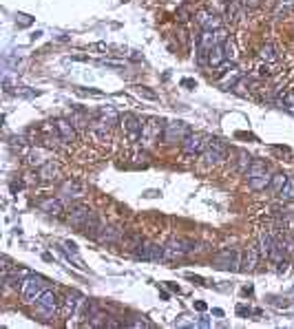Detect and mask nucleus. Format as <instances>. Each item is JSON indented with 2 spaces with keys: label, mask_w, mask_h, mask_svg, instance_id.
I'll return each instance as SVG.
<instances>
[{
  "label": "nucleus",
  "mask_w": 294,
  "mask_h": 329,
  "mask_svg": "<svg viewBox=\"0 0 294 329\" xmlns=\"http://www.w3.org/2000/svg\"><path fill=\"white\" fill-rule=\"evenodd\" d=\"M286 181H288V174H283V172H277V174H272V181H270V190L275 194H279L283 190V186H286Z\"/></svg>",
  "instance_id": "c756f323"
},
{
  "label": "nucleus",
  "mask_w": 294,
  "mask_h": 329,
  "mask_svg": "<svg viewBox=\"0 0 294 329\" xmlns=\"http://www.w3.org/2000/svg\"><path fill=\"white\" fill-rule=\"evenodd\" d=\"M292 9H294V0H279L275 9V18H286Z\"/></svg>",
  "instance_id": "bb28decb"
},
{
  "label": "nucleus",
  "mask_w": 294,
  "mask_h": 329,
  "mask_svg": "<svg viewBox=\"0 0 294 329\" xmlns=\"http://www.w3.org/2000/svg\"><path fill=\"white\" fill-rule=\"evenodd\" d=\"M84 303H86V298L82 296V294H77V292L69 294V296H66V314H69V316H73V314L80 310Z\"/></svg>",
  "instance_id": "393cba45"
},
{
  "label": "nucleus",
  "mask_w": 294,
  "mask_h": 329,
  "mask_svg": "<svg viewBox=\"0 0 294 329\" xmlns=\"http://www.w3.org/2000/svg\"><path fill=\"white\" fill-rule=\"evenodd\" d=\"M237 312H239L241 316H246V314H250V310H248V307H244V305H239V307H237Z\"/></svg>",
  "instance_id": "ea45409f"
},
{
  "label": "nucleus",
  "mask_w": 294,
  "mask_h": 329,
  "mask_svg": "<svg viewBox=\"0 0 294 329\" xmlns=\"http://www.w3.org/2000/svg\"><path fill=\"white\" fill-rule=\"evenodd\" d=\"M120 243L126 245V248H131V250H137L144 241H142V236H139V234H128V236H122Z\"/></svg>",
  "instance_id": "2f4dec72"
},
{
  "label": "nucleus",
  "mask_w": 294,
  "mask_h": 329,
  "mask_svg": "<svg viewBox=\"0 0 294 329\" xmlns=\"http://www.w3.org/2000/svg\"><path fill=\"white\" fill-rule=\"evenodd\" d=\"M277 106L279 109H283L286 113H290L294 115V89H288L286 93H281L277 97Z\"/></svg>",
  "instance_id": "4be33fe9"
},
{
  "label": "nucleus",
  "mask_w": 294,
  "mask_h": 329,
  "mask_svg": "<svg viewBox=\"0 0 294 329\" xmlns=\"http://www.w3.org/2000/svg\"><path fill=\"white\" fill-rule=\"evenodd\" d=\"M197 24L201 27V31H217V29H221V18L215 11H201L197 13Z\"/></svg>",
  "instance_id": "4468645a"
},
{
  "label": "nucleus",
  "mask_w": 294,
  "mask_h": 329,
  "mask_svg": "<svg viewBox=\"0 0 294 329\" xmlns=\"http://www.w3.org/2000/svg\"><path fill=\"white\" fill-rule=\"evenodd\" d=\"M120 124H122L124 135H126L131 142H137L139 137L144 135V124L139 122L137 115H133V113H124L120 117Z\"/></svg>",
  "instance_id": "423d86ee"
},
{
  "label": "nucleus",
  "mask_w": 294,
  "mask_h": 329,
  "mask_svg": "<svg viewBox=\"0 0 294 329\" xmlns=\"http://www.w3.org/2000/svg\"><path fill=\"white\" fill-rule=\"evenodd\" d=\"M241 4H244V7H259L261 0H241Z\"/></svg>",
  "instance_id": "e433bc0d"
},
{
  "label": "nucleus",
  "mask_w": 294,
  "mask_h": 329,
  "mask_svg": "<svg viewBox=\"0 0 294 329\" xmlns=\"http://www.w3.org/2000/svg\"><path fill=\"white\" fill-rule=\"evenodd\" d=\"M128 325H131V327H153L151 323L144 321V318H142V321H133V323H128Z\"/></svg>",
  "instance_id": "c9c22d12"
},
{
  "label": "nucleus",
  "mask_w": 294,
  "mask_h": 329,
  "mask_svg": "<svg viewBox=\"0 0 294 329\" xmlns=\"http://www.w3.org/2000/svg\"><path fill=\"white\" fill-rule=\"evenodd\" d=\"M261 58L266 60V62H277L279 60V53H277V49H275V44H263V49H261Z\"/></svg>",
  "instance_id": "7c9ffc66"
},
{
  "label": "nucleus",
  "mask_w": 294,
  "mask_h": 329,
  "mask_svg": "<svg viewBox=\"0 0 294 329\" xmlns=\"http://www.w3.org/2000/svg\"><path fill=\"white\" fill-rule=\"evenodd\" d=\"M197 250V245L190 243V241H184V239H173L170 243L164 245V261H177L186 256L188 252Z\"/></svg>",
  "instance_id": "20e7f679"
},
{
  "label": "nucleus",
  "mask_w": 294,
  "mask_h": 329,
  "mask_svg": "<svg viewBox=\"0 0 294 329\" xmlns=\"http://www.w3.org/2000/svg\"><path fill=\"white\" fill-rule=\"evenodd\" d=\"M206 146H208V137L204 133H190L182 142V148L186 155H199V153H204Z\"/></svg>",
  "instance_id": "9b49d317"
},
{
  "label": "nucleus",
  "mask_w": 294,
  "mask_h": 329,
  "mask_svg": "<svg viewBox=\"0 0 294 329\" xmlns=\"http://www.w3.org/2000/svg\"><path fill=\"white\" fill-rule=\"evenodd\" d=\"M228 42V40H226ZM226 42H221V44H217V47L208 53V64L210 66H221L228 60V51H226Z\"/></svg>",
  "instance_id": "412c9836"
},
{
  "label": "nucleus",
  "mask_w": 294,
  "mask_h": 329,
  "mask_svg": "<svg viewBox=\"0 0 294 329\" xmlns=\"http://www.w3.org/2000/svg\"><path fill=\"white\" fill-rule=\"evenodd\" d=\"M197 323L199 321H193V318H188V316H182V321H177L175 325L177 327H197Z\"/></svg>",
  "instance_id": "72a5a7b5"
},
{
  "label": "nucleus",
  "mask_w": 294,
  "mask_h": 329,
  "mask_svg": "<svg viewBox=\"0 0 294 329\" xmlns=\"http://www.w3.org/2000/svg\"><path fill=\"white\" fill-rule=\"evenodd\" d=\"M35 310L38 314H42V316H53L55 312H58V296H55V292L51 290H44L42 294L35 298Z\"/></svg>",
  "instance_id": "1a4fd4ad"
},
{
  "label": "nucleus",
  "mask_w": 294,
  "mask_h": 329,
  "mask_svg": "<svg viewBox=\"0 0 294 329\" xmlns=\"http://www.w3.org/2000/svg\"><path fill=\"white\" fill-rule=\"evenodd\" d=\"M60 250L64 252V256L77 267V270H86V265H84V261H82V256L77 254V245H75V243H71V241H64V243L60 245Z\"/></svg>",
  "instance_id": "f3484780"
},
{
  "label": "nucleus",
  "mask_w": 294,
  "mask_h": 329,
  "mask_svg": "<svg viewBox=\"0 0 294 329\" xmlns=\"http://www.w3.org/2000/svg\"><path fill=\"white\" fill-rule=\"evenodd\" d=\"M279 199H281L283 203H290L294 201V177H288L286 186H283V190L279 192Z\"/></svg>",
  "instance_id": "a878e982"
},
{
  "label": "nucleus",
  "mask_w": 294,
  "mask_h": 329,
  "mask_svg": "<svg viewBox=\"0 0 294 329\" xmlns=\"http://www.w3.org/2000/svg\"><path fill=\"white\" fill-rule=\"evenodd\" d=\"M213 263H215V267H219V270H239L241 267V252L235 250V248H226L215 256Z\"/></svg>",
  "instance_id": "39448f33"
},
{
  "label": "nucleus",
  "mask_w": 294,
  "mask_h": 329,
  "mask_svg": "<svg viewBox=\"0 0 294 329\" xmlns=\"http://www.w3.org/2000/svg\"><path fill=\"white\" fill-rule=\"evenodd\" d=\"M55 131H58L60 140L64 142V144H73V142L77 140V135H75V126L71 124L69 120H55Z\"/></svg>",
  "instance_id": "dca6fc26"
},
{
  "label": "nucleus",
  "mask_w": 294,
  "mask_h": 329,
  "mask_svg": "<svg viewBox=\"0 0 294 329\" xmlns=\"http://www.w3.org/2000/svg\"><path fill=\"white\" fill-rule=\"evenodd\" d=\"M226 153H228V146H226L221 140H208V146L204 148V153H201V159H204L206 164H219L221 159H226Z\"/></svg>",
  "instance_id": "6e6552de"
},
{
  "label": "nucleus",
  "mask_w": 294,
  "mask_h": 329,
  "mask_svg": "<svg viewBox=\"0 0 294 329\" xmlns=\"http://www.w3.org/2000/svg\"><path fill=\"white\" fill-rule=\"evenodd\" d=\"M86 194V186L77 179H66L64 183L60 186V199L64 201H73V199H80Z\"/></svg>",
  "instance_id": "9d476101"
},
{
  "label": "nucleus",
  "mask_w": 294,
  "mask_h": 329,
  "mask_svg": "<svg viewBox=\"0 0 294 329\" xmlns=\"http://www.w3.org/2000/svg\"><path fill=\"white\" fill-rule=\"evenodd\" d=\"M40 210L46 214H51V217H60V214L64 212V205H62V199L49 197V199H42V201H40Z\"/></svg>",
  "instance_id": "aec40b11"
},
{
  "label": "nucleus",
  "mask_w": 294,
  "mask_h": 329,
  "mask_svg": "<svg viewBox=\"0 0 294 329\" xmlns=\"http://www.w3.org/2000/svg\"><path fill=\"white\" fill-rule=\"evenodd\" d=\"M290 296H294V290H292V292H290Z\"/></svg>",
  "instance_id": "79ce46f5"
},
{
  "label": "nucleus",
  "mask_w": 294,
  "mask_h": 329,
  "mask_svg": "<svg viewBox=\"0 0 294 329\" xmlns=\"http://www.w3.org/2000/svg\"><path fill=\"white\" fill-rule=\"evenodd\" d=\"M27 159H29V164H31V166H42V164L51 162V151H46V148L35 146V148H31V151L27 153Z\"/></svg>",
  "instance_id": "6ab92c4d"
},
{
  "label": "nucleus",
  "mask_w": 294,
  "mask_h": 329,
  "mask_svg": "<svg viewBox=\"0 0 294 329\" xmlns=\"http://www.w3.org/2000/svg\"><path fill=\"white\" fill-rule=\"evenodd\" d=\"M197 327H210V321L208 318H201V321L197 323Z\"/></svg>",
  "instance_id": "58836bf2"
},
{
  "label": "nucleus",
  "mask_w": 294,
  "mask_h": 329,
  "mask_svg": "<svg viewBox=\"0 0 294 329\" xmlns=\"http://www.w3.org/2000/svg\"><path fill=\"white\" fill-rule=\"evenodd\" d=\"M275 234L272 232H261L259 236V248H261V254L266 256V259H270V254H272V248H275Z\"/></svg>",
  "instance_id": "b1692460"
},
{
  "label": "nucleus",
  "mask_w": 294,
  "mask_h": 329,
  "mask_svg": "<svg viewBox=\"0 0 294 329\" xmlns=\"http://www.w3.org/2000/svg\"><path fill=\"white\" fill-rule=\"evenodd\" d=\"M91 217H93V210H89L86 205H73V208L69 210V214H66L69 223L77 230H84V225L89 223Z\"/></svg>",
  "instance_id": "f8f14e48"
},
{
  "label": "nucleus",
  "mask_w": 294,
  "mask_h": 329,
  "mask_svg": "<svg viewBox=\"0 0 294 329\" xmlns=\"http://www.w3.org/2000/svg\"><path fill=\"white\" fill-rule=\"evenodd\" d=\"M226 40H228V33H226L224 29H217V31H201L199 42H197V60H199V64L208 62V53L217 47V44L226 42Z\"/></svg>",
  "instance_id": "f257e3e1"
},
{
  "label": "nucleus",
  "mask_w": 294,
  "mask_h": 329,
  "mask_svg": "<svg viewBox=\"0 0 294 329\" xmlns=\"http://www.w3.org/2000/svg\"><path fill=\"white\" fill-rule=\"evenodd\" d=\"M137 256L142 261H164V245L142 243L137 248Z\"/></svg>",
  "instance_id": "ddd939ff"
},
{
  "label": "nucleus",
  "mask_w": 294,
  "mask_h": 329,
  "mask_svg": "<svg viewBox=\"0 0 294 329\" xmlns=\"http://www.w3.org/2000/svg\"><path fill=\"white\" fill-rule=\"evenodd\" d=\"M100 117L104 122H108V124H117V120H120V115H117V111L113 109V106H102L100 109Z\"/></svg>",
  "instance_id": "c85d7f7f"
},
{
  "label": "nucleus",
  "mask_w": 294,
  "mask_h": 329,
  "mask_svg": "<svg viewBox=\"0 0 294 329\" xmlns=\"http://www.w3.org/2000/svg\"><path fill=\"white\" fill-rule=\"evenodd\" d=\"M182 84H184V86H195V82H193V80H184Z\"/></svg>",
  "instance_id": "a19ab883"
},
{
  "label": "nucleus",
  "mask_w": 294,
  "mask_h": 329,
  "mask_svg": "<svg viewBox=\"0 0 294 329\" xmlns=\"http://www.w3.org/2000/svg\"><path fill=\"white\" fill-rule=\"evenodd\" d=\"M44 290H46V279L44 276L29 274V276H24L22 287H20V294H22L24 303H35V298L42 294Z\"/></svg>",
  "instance_id": "7ed1b4c3"
},
{
  "label": "nucleus",
  "mask_w": 294,
  "mask_h": 329,
  "mask_svg": "<svg viewBox=\"0 0 294 329\" xmlns=\"http://www.w3.org/2000/svg\"><path fill=\"white\" fill-rule=\"evenodd\" d=\"M252 166V157L248 155L246 151H239L237 153V170L239 172H248V168Z\"/></svg>",
  "instance_id": "cd10ccee"
},
{
  "label": "nucleus",
  "mask_w": 294,
  "mask_h": 329,
  "mask_svg": "<svg viewBox=\"0 0 294 329\" xmlns=\"http://www.w3.org/2000/svg\"><path fill=\"white\" fill-rule=\"evenodd\" d=\"M33 22L31 16H24V13H18V24H22V27H29V24Z\"/></svg>",
  "instance_id": "f704fd0d"
},
{
  "label": "nucleus",
  "mask_w": 294,
  "mask_h": 329,
  "mask_svg": "<svg viewBox=\"0 0 294 329\" xmlns=\"http://www.w3.org/2000/svg\"><path fill=\"white\" fill-rule=\"evenodd\" d=\"M188 135H190V126L186 122L177 120V122H168L162 137L166 144H177V142H184Z\"/></svg>",
  "instance_id": "0eeeda50"
},
{
  "label": "nucleus",
  "mask_w": 294,
  "mask_h": 329,
  "mask_svg": "<svg viewBox=\"0 0 294 329\" xmlns=\"http://www.w3.org/2000/svg\"><path fill=\"white\" fill-rule=\"evenodd\" d=\"M135 93L139 97H146V100H157V93L155 91H151L148 86H135Z\"/></svg>",
  "instance_id": "473e14b6"
},
{
  "label": "nucleus",
  "mask_w": 294,
  "mask_h": 329,
  "mask_svg": "<svg viewBox=\"0 0 294 329\" xmlns=\"http://www.w3.org/2000/svg\"><path fill=\"white\" fill-rule=\"evenodd\" d=\"M38 181H42V183H49V181H53V179H58L60 177V166L51 159V162H46L42 164V166H38Z\"/></svg>",
  "instance_id": "2eb2a0df"
},
{
  "label": "nucleus",
  "mask_w": 294,
  "mask_h": 329,
  "mask_svg": "<svg viewBox=\"0 0 294 329\" xmlns=\"http://www.w3.org/2000/svg\"><path fill=\"white\" fill-rule=\"evenodd\" d=\"M257 263H259V252L257 248H248L244 254H241V272H255Z\"/></svg>",
  "instance_id": "a211bd4d"
},
{
  "label": "nucleus",
  "mask_w": 294,
  "mask_h": 329,
  "mask_svg": "<svg viewBox=\"0 0 294 329\" xmlns=\"http://www.w3.org/2000/svg\"><path fill=\"white\" fill-rule=\"evenodd\" d=\"M248 181H250V188L252 190H266L270 188V181H272V174L268 172V166L263 162H252V166L248 168Z\"/></svg>",
  "instance_id": "f03ea898"
},
{
  "label": "nucleus",
  "mask_w": 294,
  "mask_h": 329,
  "mask_svg": "<svg viewBox=\"0 0 294 329\" xmlns=\"http://www.w3.org/2000/svg\"><path fill=\"white\" fill-rule=\"evenodd\" d=\"M206 307H208V305H206L204 301H197V303H195V310H199V312H206Z\"/></svg>",
  "instance_id": "4c0bfd02"
},
{
  "label": "nucleus",
  "mask_w": 294,
  "mask_h": 329,
  "mask_svg": "<svg viewBox=\"0 0 294 329\" xmlns=\"http://www.w3.org/2000/svg\"><path fill=\"white\" fill-rule=\"evenodd\" d=\"M97 241L100 243H117V241H122V230L120 228H106L104 225V230L100 232V236H97Z\"/></svg>",
  "instance_id": "5701e85b"
}]
</instances>
